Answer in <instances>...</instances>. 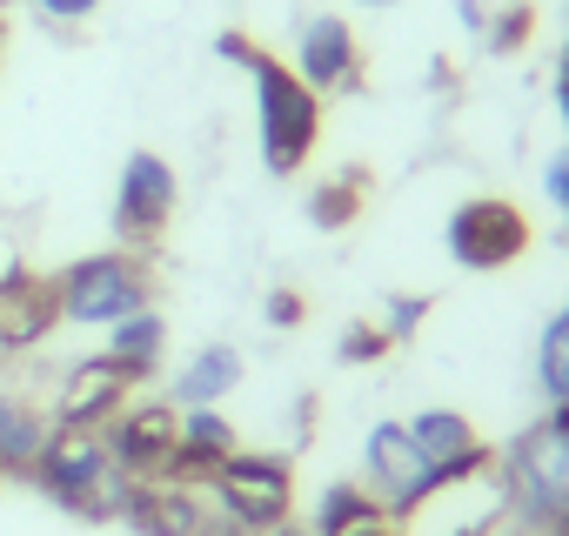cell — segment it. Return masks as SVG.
Listing matches in <instances>:
<instances>
[{
  "label": "cell",
  "instance_id": "ba28073f",
  "mask_svg": "<svg viewBox=\"0 0 569 536\" xmlns=\"http://www.w3.org/2000/svg\"><path fill=\"white\" fill-rule=\"evenodd\" d=\"M296 75H302V88H316V95H356L362 75H369L356 28H349L342 14H309L302 34H296Z\"/></svg>",
  "mask_w": 569,
  "mask_h": 536
},
{
  "label": "cell",
  "instance_id": "83f0119b",
  "mask_svg": "<svg viewBox=\"0 0 569 536\" xmlns=\"http://www.w3.org/2000/svg\"><path fill=\"white\" fill-rule=\"evenodd\" d=\"M362 8H396V0H362Z\"/></svg>",
  "mask_w": 569,
  "mask_h": 536
},
{
  "label": "cell",
  "instance_id": "2e32d148",
  "mask_svg": "<svg viewBox=\"0 0 569 536\" xmlns=\"http://www.w3.org/2000/svg\"><path fill=\"white\" fill-rule=\"evenodd\" d=\"M369 516H389L362 483H329L322 496H316V523H309V536H342V529H356V523H369Z\"/></svg>",
  "mask_w": 569,
  "mask_h": 536
},
{
  "label": "cell",
  "instance_id": "7c38bea8",
  "mask_svg": "<svg viewBox=\"0 0 569 536\" xmlns=\"http://www.w3.org/2000/svg\"><path fill=\"white\" fill-rule=\"evenodd\" d=\"M402 429L416 436V449H422L429 463H489V456H496V449L476 436V423H469L462 409H416Z\"/></svg>",
  "mask_w": 569,
  "mask_h": 536
},
{
  "label": "cell",
  "instance_id": "5b68a950",
  "mask_svg": "<svg viewBox=\"0 0 569 536\" xmlns=\"http://www.w3.org/2000/svg\"><path fill=\"white\" fill-rule=\"evenodd\" d=\"M28 476H34L54 503L81 509V516H121L128 483H134V476H121V469L108 463L101 429H54V436L41 443V456H34Z\"/></svg>",
  "mask_w": 569,
  "mask_h": 536
},
{
  "label": "cell",
  "instance_id": "9c48e42d",
  "mask_svg": "<svg viewBox=\"0 0 569 536\" xmlns=\"http://www.w3.org/2000/svg\"><path fill=\"white\" fill-rule=\"evenodd\" d=\"M174 423H181L174 403H134L128 396V409L101 429V449L121 476H161L174 456Z\"/></svg>",
  "mask_w": 569,
  "mask_h": 536
},
{
  "label": "cell",
  "instance_id": "3957f363",
  "mask_svg": "<svg viewBox=\"0 0 569 536\" xmlns=\"http://www.w3.org/2000/svg\"><path fill=\"white\" fill-rule=\"evenodd\" d=\"M48 289H54V316L74 322V329H114L121 316L154 309V276H148V261L134 248L81 255V261L61 268Z\"/></svg>",
  "mask_w": 569,
  "mask_h": 536
},
{
  "label": "cell",
  "instance_id": "4fadbf2b",
  "mask_svg": "<svg viewBox=\"0 0 569 536\" xmlns=\"http://www.w3.org/2000/svg\"><path fill=\"white\" fill-rule=\"evenodd\" d=\"M161 349H168V322H161V309H134V316H121L114 329H108V363L128 376V383H148L154 369H161Z\"/></svg>",
  "mask_w": 569,
  "mask_h": 536
},
{
  "label": "cell",
  "instance_id": "8fae6325",
  "mask_svg": "<svg viewBox=\"0 0 569 536\" xmlns=\"http://www.w3.org/2000/svg\"><path fill=\"white\" fill-rule=\"evenodd\" d=\"M234 383H241V349L208 343V349H194V356L174 369L168 403H174V409H214V403H228V389H234Z\"/></svg>",
  "mask_w": 569,
  "mask_h": 536
},
{
  "label": "cell",
  "instance_id": "d4e9b609",
  "mask_svg": "<svg viewBox=\"0 0 569 536\" xmlns=\"http://www.w3.org/2000/svg\"><path fill=\"white\" fill-rule=\"evenodd\" d=\"M556 108H562V121H569V41H562V54H556Z\"/></svg>",
  "mask_w": 569,
  "mask_h": 536
},
{
  "label": "cell",
  "instance_id": "7a4b0ae2",
  "mask_svg": "<svg viewBox=\"0 0 569 536\" xmlns=\"http://www.w3.org/2000/svg\"><path fill=\"white\" fill-rule=\"evenodd\" d=\"M496 483H502V523L516 536H569V423L562 416L529 423L496 456Z\"/></svg>",
  "mask_w": 569,
  "mask_h": 536
},
{
  "label": "cell",
  "instance_id": "f1b7e54d",
  "mask_svg": "<svg viewBox=\"0 0 569 536\" xmlns=\"http://www.w3.org/2000/svg\"><path fill=\"white\" fill-rule=\"evenodd\" d=\"M509 536H516V529H509Z\"/></svg>",
  "mask_w": 569,
  "mask_h": 536
},
{
  "label": "cell",
  "instance_id": "cb8c5ba5",
  "mask_svg": "<svg viewBox=\"0 0 569 536\" xmlns=\"http://www.w3.org/2000/svg\"><path fill=\"white\" fill-rule=\"evenodd\" d=\"M342 536H402V523H396V516H369V523H356V529H342Z\"/></svg>",
  "mask_w": 569,
  "mask_h": 536
},
{
  "label": "cell",
  "instance_id": "44dd1931",
  "mask_svg": "<svg viewBox=\"0 0 569 536\" xmlns=\"http://www.w3.org/2000/svg\"><path fill=\"white\" fill-rule=\"evenodd\" d=\"M34 8H41V21H54V28H81V21L101 14V0H34Z\"/></svg>",
  "mask_w": 569,
  "mask_h": 536
},
{
  "label": "cell",
  "instance_id": "603a6c76",
  "mask_svg": "<svg viewBox=\"0 0 569 536\" xmlns=\"http://www.w3.org/2000/svg\"><path fill=\"white\" fill-rule=\"evenodd\" d=\"M302 316H309V302H302L296 289H274V296H268V322H274V329H296Z\"/></svg>",
  "mask_w": 569,
  "mask_h": 536
},
{
  "label": "cell",
  "instance_id": "ffe728a7",
  "mask_svg": "<svg viewBox=\"0 0 569 536\" xmlns=\"http://www.w3.org/2000/svg\"><path fill=\"white\" fill-rule=\"evenodd\" d=\"M422 322H429V296H389V309H382V322H376V329H382L389 343H409Z\"/></svg>",
  "mask_w": 569,
  "mask_h": 536
},
{
  "label": "cell",
  "instance_id": "30bf717a",
  "mask_svg": "<svg viewBox=\"0 0 569 536\" xmlns=\"http://www.w3.org/2000/svg\"><path fill=\"white\" fill-rule=\"evenodd\" d=\"M128 376L108 363V356H88V363H74L68 369V389H61V429H108L121 409H128Z\"/></svg>",
  "mask_w": 569,
  "mask_h": 536
},
{
  "label": "cell",
  "instance_id": "7402d4cb",
  "mask_svg": "<svg viewBox=\"0 0 569 536\" xmlns=\"http://www.w3.org/2000/svg\"><path fill=\"white\" fill-rule=\"evenodd\" d=\"M542 195L562 208V221H569V148H556L549 161H542Z\"/></svg>",
  "mask_w": 569,
  "mask_h": 536
},
{
  "label": "cell",
  "instance_id": "8992f818",
  "mask_svg": "<svg viewBox=\"0 0 569 536\" xmlns=\"http://www.w3.org/2000/svg\"><path fill=\"white\" fill-rule=\"evenodd\" d=\"M442 241H449V255H456L462 268L489 276V268H509V261H522V255H529L536 228H529V215H522L509 195H469V201L449 215Z\"/></svg>",
  "mask_w": 569,
  "mask_h": 536
},
{
  "label": "cell",
  "instance_id": "52a82bcc",
  "mask_svg": "<svg viewBox=\"0 0 569 536\" xmlns=\"http://www.w3.org/2000/svg\"><path fill=\"white\" fill-rule=\"evenodd\" d=\"M174 201H181L174 168H168L154 148H134V155L121 161V188H114V235H121V248L148 255V248L168 235Z\"/></svg>",
  "mask_w": 569,
  "mask_h": 536
},
{
  "label": "cell",
  "instance_id": "5bb4252c",
  "mask_svg": "<svg viewBox=\"0 0 569 536\" xmlns=\"http://www.w3.org/2000/svg\"><path fill=\"white\" fill-rule=\"evenodd\" d=\"M48 436H54V429H48V416H41L34 403L0 396V476H28Z\"/></svg>",
  "mask_w": 569,
  "mask_h": 536
},
{
  "label": "cell",
  "instance_id": "e0dca14e",
  "mask_svg": "<svg viewBox=\"0 0 569 536\" xmlns=\"http://www.w3.org/2000/svg\"><path fill=\"white\" fill-rule=\"evenodd\" d=\"M536 383H542L549 409L569 403V302L549 316V329H542V343H536Z\"/></svg>",
  "mask_w": 569,
  "mask_h": 536
},
{
  "label": "cell",
  "instance_id": "9a60e30c",
  "mask_svg": "<svg viewBox=\"0 0 569 536\" xmlns=\"http://www.w3.org/2000/svg\"><path fill=\"white\" fill-rule=\"evenodd\" d=\"M362 201H369V175H362V168H342L336 181L309 188V228L336 235V228H349V221L362 215Z\"/></svg>",
  "mask_w": 569,
  "mask_h": 536
},
{
  "label": "cell",
  "instance_id": "d6986e66",
  "mask_svg": "<svg viewBox=\"0 0 569 536\" xmlns=\"http://www.w3.org/2000/svg\"><path fill=\"white\" fill-rule=\"evenodd\" d=\"M529 28H536V8H529V0H516V8H502L482 34H489V48H496V54H516V48L529 41Z\"/></svg>",
  "mask_w": 569,
  "mask_h": 536
},
{
  "label": "cell",
  "instance_id": "ac0fdd59",
  "mask_svg": "<svg viewBox=\"0 0 569 536\" xmlns=\"http://www.w3.org/2000/svg\"><path fill=\"white\" fill-rule=\"evenodd\" d=\"M389 349H396V343H389L376 322H349V329H342V343H336V363H349V369H356V363H382Z\"/></svg>",
  "mask_w": 569,
  "mask_h": 536
},
{
  "label": "cell",
  "instance_id": "277c9868",
  "mask_svg": "<svg viewBox=\"0 0 569 536\" xmlns=\"http://www.w3.org/2000/svg\"><path fill=\"white\" fill-rule=\"evenodd\" d=\"M208 509L234 529V536H261V529H281L296 509V469L289 456H268V449H234L208 483H201Z\"/></svg>",
  "mask_w": 569,
  "mask_h": 536
},
{
  "label": "cell",
  "instance_id": "484cf974",
  "mask_svg": "<svg viewBox=\"0 0 569 536\" xmlns=\"http://www.w3.org/2000/svg\"><path fill=\"white\" fill-rule=\"evenodd\" d=\"M456 14H462V28H489V14L476 8V0H456Z\"/></svg>",
  "mask_w": 569,
  "mask_h": 536
},
{
  "label": "cell",
  "instance_id": "4316f807",
  "mask_svg": "<svg viewBox=\"0 0 569 536\" xmlns=\"http://www.w3.org/2000/svg\"><path fill=\"white\" fill-rule=\"evenodd\" d=\"M261 536H309V529H296V523H281V529H261Z\"/></svg>",
  "mask_w": 569,
  "mask_h": 536
},
{
  "label": "cell",
  "instance_id": "6da1fadb",
  "mask_svg": "<svg viewBox=\"0 0 569 536\" xmlns=\"http://www.w3.org/2000/svg\"><path fill=\"white\" fill-rule=\"evenodd\" d=\"M214 54L221 61H234V68H248V81H254V121H261V168L268 175H302L309 168V155H316V141H322V95L316 88H302V75L296 68H281L268 48H254L248 34H221L214 41Z\"/></svg>",
  "mask_w": 569,
  "mask_h": 536
}]
</instances>
